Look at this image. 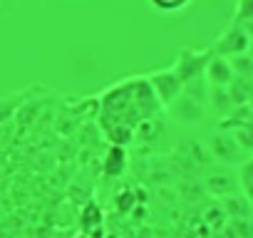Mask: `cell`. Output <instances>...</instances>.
I'll use <instances>...</instances> for the list:
<instances>
[{"label": "cell", "mask_w": 253, "mask_h": 238, "mask_svg": "<svg viewBox=\"0 0 253 238\" xmlns=\"http://www.w3.org/2000/svg\"><path fill=\"white\" fill-rule=\"evenodd\" d=\"M147 79H149V84H152V89H154V94L162 104H171L184 89V82L176 77L174 70H162V72H157Z\"/></svg>", "instance_id": "cell-1"}, {"label": "cell", "mask_w": 253, "mask_h": 238, "mask_svg": "<svg viewBox=\"0 0 253 238\" xmlns=\"http://www.w3.org/2000/svg\"><path fill=\"white\" fill-rule=\"evenodd\" d=\"M206 55L201 52V55H196V52H191V50H184L181 55H179V60H176V65L171 67L174 72H176V77L184 82V84H189L196 75H201L204 70H206Z\"/></svg>", "instance_id": "cell-2"}, {"label": "cell", "mask_w": 253, "mask_h": 238, "mask_svg": "<svg viewBox=\"0 0 253 238\" xmlns=\"http://www.w3.org/2000/svg\"><path fill=\"white\" fill-rule=\"evenodd\" d=\"M206 72H209L211 82H216V84H228V82H231V75H233L231 65H228L223 57L209 60V62H206Z\"/></svg>", "instance_id": "cell-3"}, {"label": "cell", "mask_w": 253, "mask_h": 238, "mask_svg": "<svg viewBox=\"0 0 253 238\" xmlns=\"http://www.w3.org/2000/svg\"><path fill=\"white\" fill-rule=\"evenodd\" d=\"M124 166H126V154L119 144H114L104 159V176H119L124 171Z\"/></svg>", "instance_id": "cell-4"}, {"label": "cell", "mask_w": 253, "mask_h": 238, "mask_svg": "<svg viewBox=\"0 0 253 238\" xmlns=\"http://www.w3.org/2000/svg\"><path fill=\"white\" fill-rule=\"evenodd\" d=\"M149 5L159 13H179L186 5H191V0H149Z\"/></svg>", "instance_id": "cell-5"}, {"label": "cell", "mask_w": 253, "mask_h": 238, "mask_svg": "<svg viewBox=\"0 0 253 238\" xmlns=\"http://www.w3.org/2000/svg\"><path fill=\"white\" fill-rule=\"evenodd\" d=\"M241 186H243V191L248 194V198L253 201V159H248V161L241 166Z\"/></svg>", "instance_id": "cell-6"}]
</instances>
